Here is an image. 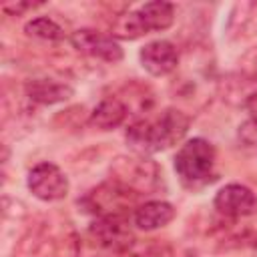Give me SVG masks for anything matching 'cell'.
<instances>
[{
	"label": "cell",
	"mask_w": 257,
	"mask_h": 257,
	"mask_svg": "<svg viewBox=\"0 0 257 257\" xmlns=\"http://www.w3.org/2000/svg\"><path fill=\"white\" fill-rule=\"evenodd\" d=\"M90 235L100 247L114 249L118 253H122L135 241L126 217H98L90 225Z\"/></svg>",
	"instance_id": "cell-7"
},
{
	"label": "cell",
	"mask_w": 257,
	"mask_h": 257,
	"mask_svg": "<svg viewBox=\"0 0 257 257\" xmlns=\"http://www.w3.org/2000/svg\"><path fill=\"white\" fill-rule=\"evenodd\" d=\"M26 94L38 104H56L72 96V88L52 78H34L26 84Z\"/></svg>",
	"instance_id": "cell-12"
},
{
	"label": "cell",
	"mask_w": 257,
	"mask_h": 257,
	"mask_svg": "<svg viewBox=\"0 0 257 257\" xmlns=\"http://www.w3.org/2000/svg\"><path fill=\"white\" fill-rule=\"evenodd\" d=\"M126 143L137 155H153V153L167 149L157 122L149 118L137 120L126 128Z\"/></svg>",
	"instance_id": "cell-9"
},
{
	"label": "cell",
	"mask_w": 257,
	"mask_h": 257,
	"mask_svg": "<svg viewBox=\"0 0 257 257\" xmlns=\"http://www.w3.org/2000/svg\"><path fill=\"white\" fill-rule=\"evenodd\" d=\"M175 219V207L167 201H147L135 209V225L143 231H155Z\"/></svg>",
	"instance_id": "cell-10"
},
{
	"label": "cell",
	"mask_w": 257,
	"mask_h": 257,
	"mask_svg": "<svg viewBox=\"0 0 257 257\" xmlns=\"http://www.w3.org/2000/svg\"><path fill=\"white\" fill-rule=\"evenodd\" d=\"M126 114H128V108L118 96H106L90 112V124L100 131H112L124 122Z\"/></svg>",
	"instance_id": "cell-11"
},
{
	"label": "cell",
	"mask_w": 257,
	"mask_h": 257,
	"mask_svg": "<svg viewBox=\"0 0 257 257\" xmlns=\"http://www.w3.org/2000/svg\"><path fill=\"white\" fill-rule=\"evenodd\" d=\"M70 40H72V46L78 52L86 54V56H92V58H98V60H104V62H112V64L122 58L120 44L112 36L100 34L96 30L80 28V30L72 32Z\"/></svg>",
	"instance_id": "cell-5"
},
{
	"label": "cell",
	"mask_w": 257,
	"mask_h": 257,
	"mask_svg": "<svg viewBox=\"0 0 257 257\" xmlns=\"http://www.w3.org/2000/svg\"><path fill=\"white\" fill-rule=\"evenodd\" d=\"M213 205L223 217L239 219V217H247V215L255 213L257 197L249 187L239 185V183H231V185H225L217 191Z\"/></svg>",
	"instance_id": "cell-6"
},
{
	"label": "cell",
	"mask_w": 257,
	"mask_h": 257,
	"mask_svg": "<svg viewBox=\"0 0 257 257\" xmlns=\"http://www.w3.org/2000/svg\"><path fill=\"white\" fill-rule=\"evenodd\" d=\"M112 181L131 193L149 195L155 193L161 185V169L155 161L145 155H120L110 165Z\"/></svg>",
	"instance_id": "cell-2"
},
{
	"label": "cell",
	"mask_w": 257,
	"mask_h": 257,
	"mask_svg": "<svg viewBox=\"0 0 257 257\" xmlns=\"http://www.w3.org/2000/svg\"><path fill=\"white\" fill-rule=\"evenodd\" d=\"M120 257H175V249L169 241L163 239H135L120 253Z\"/></svg>",
	"instance_id": "cell-16"
},
{
	"label": "cell",
	"mask_w": 257,
	"mask_h": 257,
	"mask_svg": "<svg viewBox=\"0 0 257 257\" xmlns=\"http://www.w3.org/2000/svg\"><path fill=\"white\" fill-rule=\"evenodd\" d=\"M36 6H40V2H4V4H2V10H4L6 14L20 16V14H24L26 10H32V8H36Z\"/></svg>",
	"instance_id": "cell-19"
},
{
	"label": "cell",
	"mask_w": 257,
	"mask_h": 257,
	"mask_svg": "<svg viewBox=\"0 0 257 257\" xmlns=\"http://www.w3.org/2000/svg\"><path fill=\"white\" fill-rule=\"evenodd\" d=\"M149 34V28L141 16L139 10H126L118 16H114L110 24V36L120 40H137L141 36Z\"/></svg>",
	"instance_id": "cell-14"
},
{
	"label": "cell",
	"mask_w": 257,
	"mask_h": 257,
	"mask_svg": "<svg viewBox=\"0 0 257 257\" xmlns=\"http://www.w3.org/2000/svg\"><path fill=\"white\" fill-rule=\"evenodd\" d=\"M26 34L38 40H62L64 38V30L60 24H56L52 18L48 16H38L32 18L30 22H26L24 26Z\"/></svg>",
	"instance_id": "cell-17"
},
{
	"label": "cell",
	"mask_w": 257,
	"mask_h": 257,
	"mask_svg": "<svg viewBox=\"0 0 257 257\" xmlns=\"http://www.w3.org/2000/svg\"><path fill=\"white\" fill-rule=\"evenodd\" d=\"M135 199H137L135 193L110 181L92 189L86 195L84 205L88 207L90 213L98 217H126L135 205Z\"/></svg>",
	"instance_id": "cell-3"
},
{
	"label": "cell",
	"mask_w": 257,
	"mask_h": 257,
	"mask_svg": "<svg viewBox=\"0 0 257 257\" xmlns=\"http://www.w3.org/2000/svg\"><path fill=\"white\" fill-rule=\"evenodd\" d=\"M26 183L30 193L46 203L60 201L68 195V179L52 163H38L36 167H32Z\"/></svg>",
	"instance_id": "cell-4"
},
{
	"label": "cell",
	"mask_w": 257,
	"mask_h": 257,
	"mask_svg": "<svg viewBox=\"0 0 257 257\" xmlns=\"http://www.w3.org/2000/svg\"><path fill=\"white\" fill-rule=\"evenodd\" d=\"M159 131H161V137L165 141V147L169 149L171 145H177L189 131V122L191 118L179 110V108H165L157 118H155Z\"/></svg>",
	"instance_id": "cell-13"
},
{
	"label": "cell",
	"mask_w": 257,
	"mask_h": 257,
	"mask_svg": "<svg viewBox=\"0 0 257 257\" xmlns=\"http://www.w3.org/2000/svg\"><path fill=\"white\" fill-rule=\"evenodd\" d=\"M175 171L181 183L189 189H201L213 183L217 179L213 145L201 137L189 139L175 155Z\"/></svg>",
	"instance_id": "cell-1"
},
{
	"label": "cell",
	"mask_w": 257,
	"mask_h": 257,
	"mask_svg": "<svg viewBox=\"0 0 257 257\" xmlns=\"http://www.w3.org/2000/svg\"><path fill=\"white\" fill-rule=\"evenodd\" d=\"M149 32L153 30H167L173 20H175V6L171 2H163V0H155V2H147L139 8Z\"/></svg>",
	"instance_id": "cell-15"
},
{
	"label": "cell",
	"mask_w": 257,
	"mask_h": 257,
	"mask_svg": "<svg viewBox=\"0 0 257 257\" xmlns=\"http://www.w3.org/2000/svg\"><path fill=\"white\" fill-rule=\"evenodd\" d=\"M245 108H247V112H249L251 120L257 124V92H253V94L245 100Z\"/></svg>",
	"instance_id": "cell-20"
},
{
	"label": "cell",
	"mask_w": 257,
	"mask_h": 257,
	"mask_svg": "<svg viewBox=\"0 0 257 257\" xmlns=\"http://www.w3.org/2000/svg\"><path fill=\"white\" fill-rule=\"evenodd\" d=\"M241 72L247 78L257 80V46L243 54V58H241Z\"/></svg>",
	"instance_id": "cell-18"
},
{
	"label": "cell",
	"mask_w": 257,
	"mask_h": 257,
	"mask_svg": "<svg viewBox=\"0 0 257 257\" xmlns=\"http://www.w3.org/2000/svg\"><path fill=\"white\" fill-rule=\"evenodd\" d=\"M143 68L153 76H167L179 66V50L169 40H153L139 52Z\"/></svg>",
	"instance_id": "cell-8"
}]
</instances>
